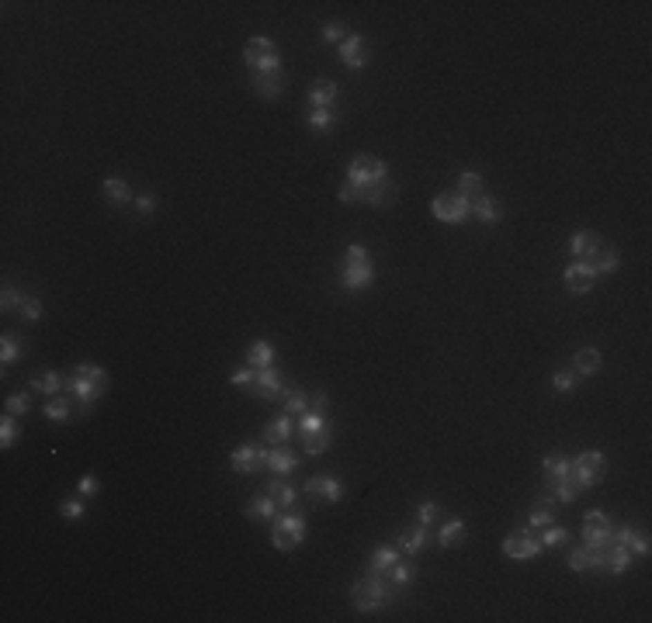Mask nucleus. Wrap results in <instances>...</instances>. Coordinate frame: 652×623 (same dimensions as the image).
Here are the masks:
<instances>
[{
  "label": "nucleus",
  "instance_id": "nucleus-1",
  "mask_svg": "<svg viewBox=\"0 0 652 623\" xmlns=\"http://www.w3.org/2000/svg\"><path fill=\"white\" fill-rule=\"evenodd\" d=\"M104 385H108V378H104L101 367H94V364H77L73 378L66 381V392L77 395V399H80V412H87L91 402L104 392Z\"/></svg>",
  "mask_w": 652,
  "mask_h": 623
},
{
  "label": "nucleus",
  "instance_id": "nucleus-2",
  "mask_svg": "<svg viewBox=\"0 0 652 623\" xmlns=\"http://www.w3.org/2000/svg\"><path fill=\"white\" fill-rule=\"evenodd\" d=\"M340 201L344 204H354V201H368V204H375V208H389L392 201H395V184L392 180H378V184H371V187H357V184H344L340 187Z\"/></svg>",
  "mask_w": 652,
  "mask_h": 623
},
{
  "label": "nucleus",
  "instance_id": "nucleus-3",
  "mask_svg": "<svg viewBox=\"0 0 652 623\" xmlns=\"http://www.w3.org/2000/svg\"><path fill=\"white\" fill-rule=\"evenodd\" d=\"M351 599H354V606H357L361 613H371V609H378V606L389 602V582L371 571V578H364V582H357V585L351 588Z\"/></svg>",
  "mask_w": 652,
  "mask_h": 623
},
{
  "label": "nucleus",
  "instance_id": "nucleus-4",
  "mask_svg": "<svg viewBox=\"0 0 652 623\" xmlns=\"http://www.w3.org/2000/svg\"><path fill=\"white\" fill-rule=\"evenodd\" d=\"M430 211H434V218L455 225V222H465L472 215V201L465 194H441V198L430 201Z\"/></svg>",
  "mask_w": 652,
  "mask_h": 623
},
{
  "label": "nucleus",
  "instance_id": "nucleus-5",
  "mask_svg": "<svg viewBox=\"0 0 652 623\" xmlns=\"http://www.w3.org/2000/svg\"><path fill=\"white\" fill-rule=\"evenodd\" d=\"M385 173H389L385 160H375V156H354L351 166H347V177H351V184H357V187H371V184L385 180Z\"/></svg>",
  "mask_w": 652,
  "mask_h": 623
},
{
  "label": "nucleus",
  "instance_id": "nucleus-6",
  "mask_svg": "<svg viewBox=\"0 0 652 623\" xmlns=\"http://www.w3.org/2000/svg\"><path fill=\"white\" fill-rule=\"evenodd\" d=\"M569 475H572V481H576L579 488H590V485L604 475V454H597V450L579 454L576 461H569Z\"/></svg>",
  "mask_w": 652,
  "mask_h": 623
},
{
  "label": "nucleus",
  "instance_id": "nucleus-7",
  "mask_svg": "<svg viewBox=\"0 0 652 623\" xmlns=\"http://www.w3.org/2000/svg\"><path fill=\"white\" fill-rule=\"evenodd\" d=\"M302 537H306V523H302V516H278V519H274V533H271V540H274L278 550H292V547H299Z\"/></svg>",
  "mask_w": 652,
  "mask_h": 623
},
{
  "label": "nucleus",
  "instance_id": "nucleus-8",
  "mask_svg": "<svg viewBox=\"0 0 652 623\" xmlns=\"http://www.w3.org/2000/svg\"><path fill=\"white\" fill-rule=\"evenodd\" d=\"M243 56H247V66H250V70H281L278 49H274V42H268V39H250L247 49H243Z\"/></svg>",
  "mask_w": 652,
  "mask_h": 623
},
{
  "label": "nucleus",
  "instance_id": "nucleus-9",
  "mask_svg": "<svg viewBox=\"0 0 652 623\" xmlns=\"http://www.w3.org/2000/svg\"><path fill=\"white\" fill-rule=\"evenodd\" d=\"M503 550L514 557V561H531V557H538V550H541V540L534 537V533H510L507 540H503Z\"/></svg>",
  "mask_w": 652,
  "mask_h": 623
},
{
  "label": "nucleus",
  "instance_id": "nucleus-10",
  "mask_svg": "<svg viewBox=\"0 0 652 623\" xmlns=\"http://www.w3.org/2000/svg\"><path fill=\"white\" fill-rule=\"evenodd\" d=\"M264 464H268V450H264V447L243 443V447L233 450V471H240V475H250V471H257V468H264Z\"/></svg>",
  "mask_w": 652,
  "mask_h": 623
},
{
  "label": "nucleus",
  "instance_id": "nucleus-11",
  "mask_svg": "<svg viewBox=\"0 0 652 623\" xmlns=\"http://www.w3.org/2000/svg\"><path fill=\"white\" fill-rule=\"evenodd\" d=\"M250 392H254L257 399H278V395H285V392H281V378H278L274 367H254V385H250Z\"/></svg>",
  "mask_w": 652,
  "mask_h": 623
},
{
  "label": "nucleus",
  "instance_id": "nucleus-12",
  "mask_svg": "<svg viewBox=\"0 0 652 623\" xmlns=\"http://www.w3.org/2000/svg\"><path fill=\"white\" fill-rule=\"evenodd\" d=\"M593 280H597V274H593V267H590L586 260H576V263L566 267V287H569V291L586 294V291L593 287Z\"/></svg>",
  "mask_w": 652,
  "mask_h": 623
},
{
  "label": "nucleus",
  "instance_id": "nucleus-13",
  "mask_svg": "<svg viewBox=\"0 0 652 623\" xmlns=\"http://www.w3.org/2000/svg\"><path fill=\"white\" fill-rule=\"evenodd\" d=\"M306 495H309V499H326V502H340L344 488H340V481H337L333 475H319V478H309V481H306Z\"/></svg>",
  "mask_w": 652,
  "mask_h": 623
},
{
  "label": "nucleus",
  "instance_id": "nucleus-14",
  "mask_svg": "<svg viewBox=\"0 0 652 623\" xmlns=\"http://www.w3.org/2000/svg\"><path fill=\"white\" fill-rule=\"evenodd\" d=\"M250 84L261 97H278L285 80H281V70H250Z\"/></svg>",
  "mask_w": 652,
  "mask_h": 623
},
{
  "label": "nucleus",
  "instance_id": "nucleus-15",
  "mask_svg": "<svg viewBox=\"0 0 652 623\" xmlns=\"http://www.w3.org/2000/svg\"><path fill=\"white\" fill-rule=\"evenodd\" d=\"M371 280H375L371 260H361V263H347V267H344V287H347V291H364Z\"/></svg>",
  "mask_w": 652,
  "mask_h": 623
},
{
  "label": "nucleus",
  "instance_id": "nucleus-16",
  "mask_svg": "<svg viewBox=\"0 0 652 623\" xmlns=\"http://www.w3.org/2000/svg\"><path fill=\"white\" fill-rule=\"evenodd\" d=\"M611 519L604 516V512H590L586 519H583V537H586V544H607L611 540Z\"/></svg>",
  "mask_w": 652,
  "mask_h": 623
},
{
  "label": "nucleus",
  "instance_id": "nucleus-17",
  "mask_svg": "<svg viewBox=\"0 0 652 623\" xmlns=\"http://www.w3.org/2000/svg\"><path fill=\"white\" fill-rule=\"evenodd\" d=\"M611 544H621V547H628L631 554H649V540H645V533H638V530H631V526H617V530H611Z\"/></svg>",
  "mask_w": 652,
  "mask_h": 623
},
{
  "label": "nucleus",
  "instance_id": "nucleus-18",
  "mask_svg": "<svg viewBox=\"0 0 652 623\" xmlns=\"http://www.w3.org/2000/svg\"><path fill=\"white\" fill-rule=\"evenodd\" d=\"M340 59H344V66H351V70H361L364 66V42H361V35H347L344 42H340Z\"/></svg>",
  "mask_w": 652,
  "mask_h": 623
},
{
  "label": "nucleus",
  "instance_id": "nucleus-19",
  "mask_svg": "<svg viewBox=\"0 0 652 623\" xmlns=\"http://www.w3.org/2000/svg\"><path fill=\"white\" fill-rule=\"evenodd\" d=\"M586 263L593 267V274H611V270H617V249L614 246H597L586 256Z\"/></svg>",
  "mask_w": 652,
  "mask_h": 623
},
{
  "label": "nucleus",
  "instance_id": "nucleus-20",
  "mask_svg": "<svg viewBox=\"0 0 652 623\" xmlns=\"http://www.w3.org/2000/svg\"><path fill=\"white\" fill-rule=\"evenodd\" d=\"M472 215L479 218V222H500V201L496 198H490V194H479V198H472Z\"/></svg>",
  "mask_w": 652,
  "mask_h": 623
},
{
  "label": "nucleus",
  "instance_id": "nucleus-21",
  "mask_svg": "<svg viewBox=\"0 0 652 623\" xmlns=\"http://www.w3.org/2000/svg\"><path fill=\"white\" fill-rule=\"evenodd\" d=\"M323 405H326V395H316V405L299 416V433H313V430H323V426H326V423H323Z\"/></svg>",
  "mask_w": 652,
  "mask_h": 623
},
{
  "label": "nucleus",
  "instance_id": "nucleus-22",
  "mask_svg": "<svg viewBox=\"0 0 652 623\" xmlns=\"http://www.w3.org/2000/svg\"><path fill=\"white\" fill-rule=\"evenodd\" d=\"M628 564H631V550H628V547H621V544H607L604 568H607V571H614V575H621Z\"/></svg>",
  "mask_w": 652,
  "mask_h": 623
},
{
  "label": "nucleus",
  "instance_id": "nucleus-23",
  "mask_svg": "<svg viewBox=\"0 0 652 623\" xmlns=\"http://www.w3.org/2000/svg\"><path fill=\"white\" fill-rule=\"evenodd\" d=\"M309 101H313V108H330L337 101V84L333 80H316L313 90H309Z\"/></svg>",
  "mask_w": 652,
  "mask_h": 623
},
{
  "label": "nucleus",
  "instance_id": "nucleus-24",
  "mask_svg": "<svg viewBox=\"0 0 652 623\" xmlns=\"http://www.w3.org/2000/svg\"><path fill=\"white\" fill-rule=\"evenodd\" d=\"M292 437V416L285 412V416H274L271 423H268V430H264V440L268 443H285Z\"/></svg>",
  "mask_w": 652,
  "mask_h": 623
},
{
  "label": "nucleus",
  "instance_id": "nucleus-25",
  "mask_svg": "<svg viewBox=\"0 0 652 623\" xmlns=\"http://www.w3.org/2000/svg\"><path fill=\"white\" fill-rule=\"evenodd\" d=\"M597 367H600V354L597 350H579L576 354V361H572V374H579V378H590V374H597Z\"/></svg>",
  "mask_w": 652,
  "mask_h": 623
},
{
  "label": "nucleus",
  "instance_id": "nucleus-26",
  "mask_svg": "<svg viewBox=\"0 0 652 623\" xmlns=\"http://www.w3.org/2000/svg\"><path fill=\"white\" fill-rule=\"evenodd\" d=\"M295 454H288V450H268V464L264 468H271L274 475H292L295 471Z\"/></svg>",
  "mask_w": 652,
  "mask_h": 623
},
{
  "label": "nucleus",
  "instance_id": "nucleus-27",
  "mask_svg": "<svg viewBox=\"0 0 652 623\" xmlns=\"http://www.w3.org/2000/svg\"><path fill=\"white\" fill-rule=\"evenodd\" d=\"M247 516L250 519H274L278 516V502L271 495H257L250 506H247Z\"/></svg>",
  "mask_w": 652,
  "mask_h": 623
},
{
  "label": "nucleus",
  "instance_id": "nucleus-28",
  "mask_svg": "<svg viewBox=\"0 0 652 623\" xmlns=\"http://www.w3.org/2000/svg\"><path fill=\"white\" fill-rule=\"evenodd\" d=\"M104 198H108L111 204H129V201H132V191H129V184H125V180L108 177V180H104Z\"/></svg>",
  "mask_w": 652,
  "mask_h": 623
},
{
  "label": "nucleus",
  "instance_id": "nucleus-29",
  "mask_svg": "<svg viewBox=\"0 0 652 623\" xmlns=\"http://www.w3.org/2000/svg\"><path fill=\"white\" fill-rule=\"evenodd\" d=\"M395 561H399V550H395V547H375V550H371V571H375V575H385Z\"/></svg>",
  "mask_w": 652,
  "mask_h": 623
},
{
  "label": "nucleus",
  "instance_id": "nucleus-30",
  "mask_svg": "<svg viewBox=\"0 0 652 623\" xmlns=\"http://www.w3.org/2000/svg\"><path fill=\"white\" fill-rule=\"evenodd\" d=\"M302 447H306V454H323V450L330 447V430L323 426V430L302 433Z\"/></svg>",
  "mask_w": 652,
  "mask_h": 623
},
{
  "label": "nucleus",
  "instance_id": "nucleus-31",
  "mask_svg": "<svg viewBox=\"0 0 652 623\" xmlns=\"http://www.w3.org/2000/svg\"><path fill=\"white\" fill-rule=\"evenodd\" d=\"M423 540H427V526H416V530H402V533H399V550H406V554H416V550L423 547Z\"/></svg>",
  "mask_w": 652,
  "mask_h": 623
},
{
  "label": "nucleus",
  "instance_id": "nucleus-32",
  "mask_svg": "<svg viewBox=\"0 0 652 623\" xmlns=\"http://www.w3.org/2000/svg\"><path fill=\"white\" fill-rule=\"evenodd\" d=\"M597 246H600V242H597V236H590V232H576V236L569 239V253H572V256H590Z\"/></svg>",
  "mask_w": 652,
  "mask_h": 623
},
{
  "label": "nucleus",
  "instance_id": "nucleus-33",
  "mask_svg": "<svg viewBox=\"0 0 652 623\" xmlns=\"http://www.w3.org/2000/svg\"><path fill=\"white\" fill-rule=\"evenodd\" d=\"M46 419H53V423H66V419H70V399H66V395L49 399V402H46Z\"/></svg>",
  "mask_w": 652,
  "mask_h": 623
},
{
  "label": "nucleus",
  "instance_id": "nucleus-34",
  "mask_svg": "<svg viewBox=\"0 0 652 623\" xmlns=\"http://www.w3.org/2000/svg\"><path fill=\"white\" fill-rule=\"evenodd\" d=\"M382 578L389 582V588H402V585H409V582H413V568H409V564H399V561H395V564H392V568H389V571H385Z\"/></svg>",
  "mask_w": 652,
  "mask_h": 623
},
{
  "label": "nucleus",
  "instance_id": "nucleus-35",
  "mask_svg": "<svg viewBox=\"0 0 652 623\" xmlns=\"http://www.w3.org/2000/svg\"><path fill=\"white\" fill-rule=\"evenodd\" d=\"M458 194H465L469 201H472V198H479V194H483V177H479L476 170H465V173H462V180H458Z\"/></svg>",
  "mask_w": 652,
  "mask_h": 623
},
{
  "label": "nucleus",
  "instance_id": "nucleus-36",
  "mask_svg": "<svg viewBox=\"0 0 652 623\" xmlns=\"http://www.w3.org/2000/svg\"><path fill=\"white\" fill-rule=\"evenodd\" d=\"M247 364H250V367H271V364H274V350H271L268 343H254L250 354H247Z\"/></svg>",
  "mask_w": 652,
  "mask_h": 623
},
{
  "label": "nucleus",
  "instance_id": "nucleus-37",
  "mask_svg": "<svg viewBox=\"0 0 652 623\" xmlns=\"http://www.w3.org/2000/svg\"><path fill=\"white\" fill-rule=\"evenodd\" d=\"M545 475H548V481L555 485V481H562V478H569V461L566 457H545Z\"/></svg>",
  "mask_w": 652,
  "mask_h": 623
},
{
  "label": "nucleus",
  "instance_id": "nucleus-38",
  "mask_svg": "<svg viewBox=\"0 0 652 623\" xmlns=\"http://www.w3.org/2000/svg\"><path fill=\"white\" fill-rule=\"evenodd\" d=\"M438 537H441V544H445V547H455V544L465 537V523H462V519H451V523H445V526H441V533H438Z\"/></svg>",
  "mask_w": 652,
  "mask_h": 623
},
{
  "label": "nucleus",
  "instance_id": "nucleus-39",
  "mask_svg": "<svg viewBox=\"0 0 652 623\" xmlns=\"http://www.w3.org/2000/svg\"><path fill=\"white\" fill-rule=\"evenodd\" d=\"M18 357H21V343H18V336H11V333H8V336H4V343H0V364L8 367V364H15Z\"/></svg>",
  "mask_w": 652,
  "mask_h": 623
},
{
  "label": "nucleus",
  "instance_id": "nucleus-40",
  "mask_svg": "<svg viewBox=\"0 0 652 623\" xmlns=\"http://www.w3.org/2000/svg\"><path fill=\"white\" fill-rule=\"evenodd\" d=\"M309 128L330 132V128H333V111H330V108H316V111L309 115Z\"/></svg>",
  "mask_w": 652,
  "mask_h": 623
},
{
  "label": "nucleus",
  "instance_id": "nucleus-41",
  "mask_svg": "<svg viewBox=\"0 0 652 623\" xmlns=\"http://www.w3.org/2000/svg\"><path fill=\"white\" fill-rule=\"evenodd\" d=\"M32 388H35V392H46V395H56V392L63 388V381H59L56 374H39V378H32Z\"/></svg>",
  "mask_w": 652,
  "mask_h": 623
},
{
  "label": "nucleus",
  "instance_id": "nucleus-42",
  "mask_svg": "<svg viewBox=\"0 0 652 623\" xmlns=\"http://www.w3.org/2000/svg\"><path fill=\"white\" fill-rule=\"evenodd\" d=\"M576 495H579V485L572 481V475L562 478V481H555V499H559V502H572Z\"/></svg>",
  "mask_w": 652,
  "mask_h": 623
},
{
  "label": "nucleus",
  "instance_id": "nucleus-43",
  "mask_svg": "<svg viewBox=\"0 0 652 623\" xmlns=\"http://www.w3.org/2000/svg\"><path fill=\"white\" fill-rule=\"evenodd\" d=\"M278 506H292L295 502V492H292V485H285V481H271V492H268Z\"/></svg>",
  "mask_w": 652,
  "mask_h": 623
},
{
  "label": "nucleus",
  "instance_id": "nucleus-44",
  "mask_svg": "<svg viewBox=\"0 0 652 623\" xmlns=\"http://www.w3.org/2000/svg\"><path fill=\"white\" fill-rule=\"evenodd\" d=\"M15 437H18V423H15V416L8 412L4 419H0V447H11Z\"/></svg>",
  "mask_w": 652,
  "mask_h": 623
},
{
  "label": "nucleus",
  "instance_id": "nucleus-45",
  "mask_svg": "<svg viewBox=\"0 0 652 623\" xmlns=\"http://www.w3.org/2000/svg\"><path fill=\"white\" fill-rule=\"evenodd\" d=\"M309 405H306V395L302 392H285V412L288 416H302Z\"/></svg>",
  "mask_w": 652,
  "mask_h": 623
},
{
  "label": "nucleus",
  "instance_id": "nucleus-46",
  "mask_svg": "<svg viewBox=\"0 0 652 623\" xmlns=\"http://www.w3.org/2000/svg\"><path fill=\"white\" fill-rule=\"evenodd\" d=\"M541 547H555V544H562L566 540V530L562 526H555V523H548V526H541Z\"/></svg>",
  "mask_w": 652,
  "mask_h": 623
},
{
  "label": "nucleus",
  "instance_id": "nucleus-47",
  "mask_svg": "<svg viewBox=\"0 0 652 623\" xmlns=\"http://www.w3.org/2000/svg\"><path fill=\"white\" fill-rule=\"evenodd\" d=\"M28 409H32V399H28V395H21V392H18V395H11V399H8V412H11V416H25Z\"/></svg>",
  "mask_w": 652,
  "mask_h": 623
},
{
  "label": "nucleus",
  "instance_id": "nucleus-48",
  "mask_svg": "<svg viewBox=\"0 0 652 623\" xmlns=\"http://www.w3.org/2000/svg\"><path fill=\"white\" fill-rule=\"evenodd\" d=\"M18 308H21V316H25L28 323H35V319L42 316V305H39V298H21V305H18Z\"/></svg>",
  "mask_w": 652,
  "mask_h": 623
},
{
  "label": "nucleus",
  "instance_id": "nucleus-49",
  "mask_svg": "<svg viewBox=\"0 0 652 623\" xmlns=\"http://www.w3.org/2000/svg\"><path fill=\"white\" fill-rule=\"evenodd\" d=\"M438 509H441L438 502H420V509H416L420 512V526H430L434 519H438Z\"/></svg>",
  "mask_w": 652,
  "mask_h": 623
},
{
  "label": "nucleus",
  "instance_id": "nucleus-50",
  "mask_svg": "<svg viewBox=\"0 0 652 623\" xmlns=\"http://www.w3.org/2000/svg\"><path fill=\"white\" fill-rule=\"evenodd\" d=\"M230 381H233L236 388H250V385H254V367L247 364V367H243V371H236V374H233Z\"/></svg>",
  "mask_w": 652,
  "mask_h": 623
},
{
  "label": "nucleus",
  "instance_id": "nucleus-51",
  "mask_svg": "<svg viewBox=\"0 0 652 623\" xmlns=\"http://www.w3.org/2000/svg\"><path fill=\"white\" fill-rule=\"evenodd\" d=\"M552 385H555V392H569V388L576 385V374H572V371H559Z\"/></svg>",
  "mask_w": 652,
  "mask_h": 623
},
{
  "label": "nucleus",
  "instance_id": "nucleus-52",
  "mask_svg": "<svg viewBox=\"0 0 652 623\" xmlns=\"http://www.w3.org/2000/svg\"><path fill=\"white\" fill-rule=\"evenodd\" d=\"M344 256H347V263H361V260H368V249H364L361 242H351Z\"/></svg>",
  "mask_w": 652,
  "mask_h": 623
},
{
  "label": "nucleus",
  "instance_id": "nucleus-53",
  "mask_svg": "<svg viewBox=\"0 0 652 623\" xmlns=\"http://www.w3.org/2000/svg\"><path fill=\"white\" fill-rule=\"evenodd\" d=\"M63 516L80 519V516H84V502H80V499H66V502H63Z\"/></svg>",
  "mask_w": 652,
  "mask_h": 623
},
{
  "label": "nucleus",
  "instance_id": "nucleus-54",
  "mask_svg": "<svg viewBox=\"0 0 652 623\" xmlns=\"http://www.w3.org/2000/svg\"><path fill=\"white\" fill-rule=\"evenodd\" d=\"M344 35H347L344 25H337V21H333V25H323V39H326V42H340Z\"/></svg>",
  "mask_w": 652,
  "mask_h": 623
},
{
  "label": "nucleus",
  "instance_id": "nucleus-55",
  "mask_svg": "<svg viewBox=\"0 0 652 623\" xmlns=\"http://www.w3.org/2000/svg\"><path fill=\"white\" fill-rule=\"evenodd\" d=\"M548 523H552V506H548V509H534V512H531V526H538V530H541V526H548Z\"/></svg>",
  "mask_w": 652,
  "mask_h": 623
},
{
  "label": "nucleus",
  "instance_id": "nucleus-56",
  "mask_svg": "<svg viewBox=\"0 0 652 623\" xmlns=\"http://www.w3.org/2000/svg\"><path fill=\"white\" fill-rule=\"evenodd\" d=\"M136 208H139L142 215H149V211L156 208V198H153V194H139V198H136Z\"/></svg>",
  "mask_w": 652,
  "mask_h": 623
},
{
  "label": "nucleus",
  "instance_id": "nucleus-57",
  "mask_svg": "<svg viewBox=\"0 0 652 623\" xmlns=\"http://www.w3.org/2000/svg\"><path fill=\"white\" fill-rule=\"evenodd\" d=\"M0 305H4V308H15V305H21V298L15 294V287H4V298H0Z\"/></svg>",
  "mask_w": 652,
  "mask_h": 623
},
{
  "label": "nucleus",
  "instance_id": "nucleus-58",
  "mask_svg": "<svg viewBox=\"0 0 652 623\" xmlns=\"http://www.w3.org/2000/svg\"><path fill=\"white\" fill-rule=\"evenodd\" d=\"M80 492H84V495H94V492H97V481H94V475H84V478H80Z\"/></svg>",
  "mask_w": 652,
  "mask_h": 623
}]
</instances>
